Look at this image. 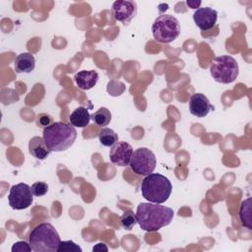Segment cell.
Returning a JSON list of instances; mask_svg holds the SVG:
<instances>
[{"label":"cell","instance_id":"cell-10","mask_svg":"<svg viewBox=\"0 0 252 252\" xmlns=\"http://www.w3.org/2000/svg\"><path fill=\"white\" fill-rule=\"evenodd\" d=\"M133 152V148L130 144L125 141H117L110 147V161L117 166H127L130 163Z\"/></svg>","mask_w":252,"mask_h":252},{"label":"cell","instance_id":"cell-20","mask_svg":"<svg viewBox=\"0 0 252 252\" xmlns=\"http://www.w3.org/2000/svg\"><path fill=\"white\" fill-rule=\"evenodd\" d=\"M120 223L124 229L131 230L137 223L136 214L132 210H126L120 217Z\"/></svg>","mask_w":252,"mask_h":252},{"label":"cell","instance_id":"cell-27","mask_svg":"<svg viewBox=\"0 0 252 252\" xmlns=\"http://www.w3.org/2000/svg\"><path fill=\"white\" fill-rule=\"evenodd\" d=\"M200 4H201L200 1H187V5L193 9H197Z\"/></svg>","mask_w":252,"mask_h":252},{"label":"cell","instance_id":"cell-24","mask_svg":"<svg viewBox=\"0 0 252 252\" xmlns=\"http://www.w3.org/2000/svg\"><path fill=\"white\" fill-rule=\"evenodd\" d=\"M53 122V118L46 114V113H40L37 115V119H36V124L38 127H41V128H46L48 126H50Z\"/></svg>","mask_w":252,"mask_h":252},{"label":"cell","instance_id":"cell-16","mask_svg":"<svg viewBox=\"0 0 252 252\" xmlns=\"http://www.w3.org/2000/svg\"><path fill=\"white\" fill-rule=\"evenodd\" d=\"M90 120H91V114L89 113V110L84 106L77 107L75 110H73V112L69 117L70 124L73 125L74 127H79V128L87 127L90 123Z\"/></svg>","mask_w":252,"mask_h":252},{"label":"cell","instance_id":"cell-12","mask_svg":"<svg viewBox=\"0 0 252 252\" xmlns=\"http://www.w3.org/2000/svg\"><path fill=\"white\" fill-rule=\"evenodd\" d=\"M213 108L209 98L201 94L196 93L190 96L189 99V110L190 113L196 117H205L209 114Z\"/></svg>","mask_w":252,"mask_h":252},{"label":"cell","instance_id":"cell-6","mask_svg":"<svg viewBox=\"0 0 252 252\" xmlns=\"http://www.w3.org/2000/svg\"><path fill=\"white\" fill-rule=\"evenodd\" d=\"M178 20L168 14H161L156 18L152 26L154 38L160 43H170L180 34Z\"/></svg>","mask_w":252,"mask_h":252},{"label":"cell","instance_id":"cell-22","mask_svg":"<svg viewBox=\"0 0 252 252\" xmlns=\"http://www.w3.org/2000/svg\"><path fill=\"white\" fill-rule=\"evenodd\" d=\"M32 192L33 194V196L35 197H41L43 195H45L48 191V184L45 183V182H42V181H37V182H34L32 187Z\"/></svg>","mask_w":252,"mask_h":252},{"label":"cell","instance_id":"cell-8","mask_svg":"<svg viewBox=\"0 0 252 252\" xmlns=\"http://www.w3.org/2000/svg\"><path fill=\"white\" fill-rule=\"evenodd\" d=\"M33 194L31 187L26 183H18L11 187L8 202L12 209L14 210H24L29 208L33 201Z\"/></svg>","mask_w":252,"mask_h":252},{"label":"cell","instance_id":"cell-15","mask_svg":"<svg viewBox=\"0 0 252 252\" xmlns=\"http://www.w3.org/2000/svg\"><path fill=\"white\" fill-rule=\"evenodd\" d=\"M15 71L17 73H31L35 66V59L33 55L29 52H24L19 54L15 61Z\"/></svg>","mask_w":252,"mask_h":252},{"label":"cell","instance_id":"cell-5","mask_svg":"<svg viewBox=\"0 0 252 252\" xmlns=\"http://www.w3.org/2000/svg\"><path fill=\"white\" fill-rule=\"evenodd\" d=\"M210 73L216 82L220 84H230L238 77V63L230 55L217 56L212 60Z\"/></svg>","mask_w":252,"mask_h":252},{"label":"cell","instance_id":"cell-2","mask_svg":"<svg viewBox=\"0 0 252 252\" xmlns=\"http://www.w3.org/2000/svg\"><path fill=\"white\" fill-rule=\"evenodd\" d=\"M42 138L51 152H63L73 146L77 131L71 124L65 122H54L43 129Z\"/></svg>","mask_w":252,"mask_h":252},{"label":"cell","instance_id":"cell-23","mask_svg":"<svg viewBox=\"0 0 252 252\" xmlns=\"http://www.w3.org/2000/svg\"><path fill=\"white\" fill-rule=\"evenodd\" d=\"M63 251H80L81 252L82 248L72 240H64L60 242L57 249V252H63Z\"/></svg>","mask_w":252,"mask_h":252},{"label":"cell","instance_id":"cell-13","mask_svg":"<svg viewBox=\"0 0 252 252\" xmlns=\"http://www.w3.org/2000/svg\"><path fill=\"white\" fill-rule=\"evenodd\" d=\"M74 80L81 90H91L96 85L98 81V73L94 70H83L76 73Z\"/></svg>","mask_w":252,"mask_h":252},{"label":"cell","instance_id":"cell-7","mask_svg":"<svg viewBox=\"0 0 252 252\" xmlns=\"http://www.w3.org/2000/svg\"><path fill=\"white\" fill-rule=\"evenodd\" d=\"M129 165L134 173L147 176L154 172L157 158L155 154L148 148H139L133 152Z\"/></svg>","mask_w":252,"mask_h":252},{"label":"cell","instance_id":"cell-25","mask_svg":"<svg viewBox=\"0 0 252 252\" xmlns=\"http://www.w3.org/2000/svg\"><path fill=\"white\" fill-rule=\"evenodd\" d=\"M12 252H30L32 251V247L30 245V243L26 242V241H18L15 242L12 246Z\"/></svg>","mask_w":252,"mask_h":252},{"label":"cell","instance_id":"cell-21","mask_svg":"<svg viewBox=\"0 0 252 252\" xmlns=\"http://www.w3.org/2000/svg\"><path fill=\"white\" fill-rule=\"evenodd\" d=\"M107 93L110 94L112 96H118L122 94L125 91V85L122 82L116 81V80H111L107 84Z\"/></svg>","mask_w":252,"mask_h":252},{"label":"cell","instance_id":"cell-18","mask_svg":"<svg viewBox=\"0 0 252 252\" xmlns=\"http://www.w3.org/2000/svg\"><path fill=\"white\" fill-rule=\"evenodd\" d=\"M91 119L96 126H107L111 120V113L106 107H100L95 112L91 114Z\"/></svg>","mask_w":252,"mask_h":252},{"label":"cell","instance_id":"cell-1","mask_svg":"<svg viewBox=\"0 0 252 252\" xmlns=\"http://www.w3.org/2000/svg\"><path fill=\"white\" fill-rule=\"evenodd\" d=\"M171 208L156 203H140L136 211L137 223L145 231H158L173 220Z\"/></svg>","mask_w":252,"mask_h":252},{"label":"cell","instance_id":"cell-19","mask_svg":"<svg viewBox=\"0 0 252 252\" xmlns=\"http://www.w3.org/2000/svg\"><path fill=\"white\" fill-rule=\"evenodd\" d=\"M98 140L104 147H111L118 141V135L110 128L102 127L98 132Z\"/></svg>","mask_w":252,"mask_h":252},{"label":"cell","instance_id":"cell-3","mask_svg":"<svg viewBox=\"0 0 252 252\" xmlns=\"http://www.w3.org/2000/svg\"><path fill=\"white\" fill-rule=\"evenodd\" d=\"M172 185L167 177L159 173H151L142 180V196L151 203L162 204L168 200Z\"/></svg>","mask_w":252,"mask_h":252},{"label":"cell","instance_id":"cell-4","mask_svg":"<svg viewBox=\"0 0 252 252\" xmlns=\"http://www.w3.org/2000/svg\"><path fill=\"white\" fill-rule=\"evenodd\" d=\"M61 242L55 227L49 222L37 224L30 233L29 243L33 252H55Z\"/></svg>","mask_w":252,"mask_h":252},{"label":"cell","instance_id":"cell-26","mask_svg":"<svg viewBox=\"0 0 252 252\" xmlns=\"http://www.w3.org/2000/svg\"><path fill=\"white\" fill-rule=\"evenodd\" d=\"M93 251H108V248L106 246V244L102 243V242H99L97 244H95L94 247H93Z\"/></svg>","mask_w":252,"mask_h":252},{"label":"cell","instance_id":"cell-9","mask_svg":"<svg viewBox=\"0 0 252 252\" xmlns=\"http://www.w3.org/2000/svg\"><path fill=\"white\" fill-rule=\"evenodd\" d=\"M111 12L114 19L123 24H128L137 15L138 8L134 1L128 0H118L113 2L111 7Z\"/></svg>","mask_w":252,"mask_h":252},{"label":"cell","instance_id":"cell-17","mask_svg":"<svg viewBox=\"0 0 252 252\" xmlns=\"http://www.w3.org/2000/svg\"><path fill=\"white\" fill-rule=\"evenodd\" d=\"M239 219L241 224L248 229L252 228V198L248 197L241 202L239 209Z\"/></svg>","mask_w":252,"mask_h":252},{"label":"cell","instance_id":"cell-14","mask_svg":"<svg viewBox=\"0 0 252 252\" xmlns=\"http://www.w3.org/2000/svg\"><path fill=\"white\" fill-rule=\"evenodd\" d=\"M29 152L35 158L44 159L49 156L51 151L47 148L42 137L35 136L29 142Z\"/></svg>","mask_w":252,"mask_h":252},{"label":"cell","instance_id":"cell-11","mask_svg":"<svg viewBox=\"0 0 252 252\" xmlns=\"http://www.w3.org/2000/svg\"><path fill=\"white\" fill-rule=\"evenodd\" d=\"M195 25L203 32L212 29L218 20V12L211 7H200L193 14Z\"/></svg>","mask_w":252,"mask_h":252}]
</instances>
